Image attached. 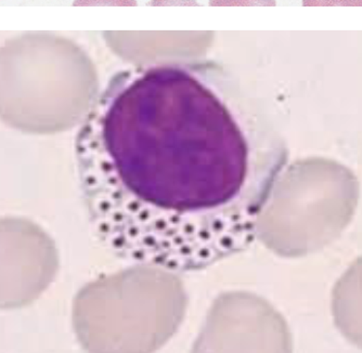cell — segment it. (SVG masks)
Wrapping results in <instances>:
<instances>
[{"label": "cell", "instance_id": "cell-1", "mask_svg": "<svg viewBox=\"0 0 362 353\" xmlns=\"http://www.w3.org/2000/svg\"><path fill=\"white\" fill-rule=\"evenodd\" d=\"M211 75L179 64L119 73L81 123V196L121 258L194 271L255 239L272 167L253 121Z\"/></svg>", "mask_w": 362, "mask_h": 353}, {"label": "cell", "instance_id": "cell-2", "mask_svg": "<svg viewBox=\"0 0 362 353\" xmlns=\"http://www.w3.org/2000/svg\"><path fill=\"white\" fill-rule=\"evenodd\" d=\"M211 6H276L274 0H211Z\"/></svg>", "mask_w": 362, "mask_h": 353}, {"label": "cell", "instance_id": "cell-3", "mask_svg": "<svg viewBox=\"0 0 362 353\" xmlns=\"http://www.w3.org/2000/svg\"><path fill=\"white\" fill-rule=\"evenodd\" d=\"M304 6H361V0H303Z\"/></svg>", "mask_w": 362, "mask_h": 353}]
</instances>
